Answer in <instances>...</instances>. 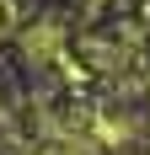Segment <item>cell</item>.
<instances>
[{
    "label": "cell",
    "instance_id": "6da1fadb",
    "mask_svg": "<svg viewBox=\"0 0 150 155\" xmlns=\"http://www.w3.org/2000/svg\"><path fill=\"white\" fill-rule=\"evenodd\" d=\"M0 27H5V5H0Z\"/></svg>",
    "mask_w": 150,
    "mask_h": 155
}]
</instances>
